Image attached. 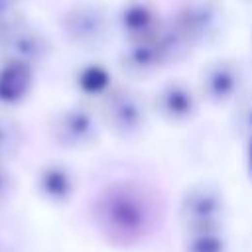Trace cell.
I'll use <instances>...</instances> for the list:
<instances>
[{"instance_id": "cell-4", "label": "cell", "mask_w": 252, "mask_h": 252, "mask_svg": "<svg viewBox=\"0 0 252 252\" xmlns=\"http://www.w3.org/2000/svg\"><path fill=\"white\" fill-rule=\"evenodd\" d=\"M222 6L217 0H183L165 24L187 49H191L219 35L222 30Z\"/></svg>"}, {"instance_id": "cell-9", "label": "cell", "mask_w": 252, "mask_h": 252, "mask_svg": "<svg viewBox=\"0 0 252 252\" xmlns=\"http://www.w3.org/2000/svg\"><path fill=\"white\" fill-rule=\"evenodd\" d=\"M242 81H244V73L238 61L219 59V61L209 63L203 69L199 85L207 100L220 104V102L232 100L238 94Z\"/></svg>"}, {"instance_id": "cell-1", "label": "cell", "mask_w": 252, "mask_h": 252, "mask_svg": "<svg viewBox=\"0 0 252 252\" xmlns=\"http://www.w3.org/2000/svg\"><path fill=\"white\" fill-rule=\"evenodd\" d=\"M65 39L81 49H102L110 39L112 20L104 4L94 0H77L73 2L59 20Z\"/></svg>"}, {"instance_id": "cell-11", "label": "cell", "mask_w": 252, "mask_h": 252, "mask_svg": "<svg viewBox=\"0 0 252 252\" xmlns=\"http://www.w3.org/2000/svg\"><path fill=\"white\" fill-rule=\"evenodd\" d=\"M154 108L167 122H183L195 114L197 100L193 91L185 83L171 81L156 91Z\"/></svg>"}, {"instance_id": "cell-18", "label": "cell", "mask_w": 252, "mask_h": 252, "mask_svg": "<svg viewBox=\"0 0 252 252\" xmlns=\"http://www.w3.org/2000/svg\"><path fill=\"white\" fill-rule=\"evenodd\" d=\"M6 16H8V14H6ZM6 16H4V18H6ZM4 18H0V26H2V22H4Z\"/></svg>"}, {"instance_id": "cell-12", "label": "cell", "mask_w": 252, "mask_h": 252, "mask_svg": "<svg viewBox=\"0 0 252 252\" xmlns=\"http://www.w3.org/2000/svg\"><path fill=\"white\" fill-rule=\"evenodd\" d=\"M33 89V69L22 63H0V104H18Z\"/></svg>"}, {"instance_id": "cell-19", "label": "cell", "mask_w": 252, "mask_h": 252, "mask_svg": "<svg viewBox=\"0 0 252 252\" xmlns=\"http://www.w3.org/2000/svg\"><path fill=\"white\" fill-rule=\"evenodd\" d=\"M246 2H252V0H246Z\"/></svg>"}, {"instance_id": "cell-6", "label": "cell", "mask_w": 252, "mask_h": 252, "mask_svg": "<svg viewBox=\"0 0 252 252\" xmlns=\"http://www.w3.org/2000/svg\"><path fill=\"white\" fill-rule=\"evenodd\" d=\"M100 118L114 136L134 138L144 130L148 120V110L144 98L136 91L114 87L102 96Z\"/></svg>"}, {"instance_id": "cell-16", "label": "cell", "mask_w": 252, "mask_h": 252, "mask_svg": "<svg viewBox=\"0 0 252 252\" xmlns=\"http://www.w3.org/2000/svg\"><path fill=\"white\" fill-rule=\"evenodd\" d=\"M16 193V177L6 163H0V209L12 201Z\"/></svg>"}, {"instance_id": "cell-8", "label": "cell", "mask_w": 252, "mask_h": 252, "mask_svg": "<svg viewBox=\"0 0 252 252\" xmlns=\"http://www.w3.org/2000/svg\"><path fill=\"white\" fill-rule=\"evenodd\" d=\"M77 187H79V181L73 167L63 161L41 163L33 177L35 195L51 207L69 205L77 193Z\"/></svg>"}, {"instance_id": "cell-14", "label": "cell", "mask_w": 252, "mask_h": 252, "mask_svg": "<svg viewBox=\"0 0 252 252\" xmlns=\"http://www.w3.org/2000/svg\"><path fill=\"white\" fill-rule=\"evenodd\" d=\"M75 81H77L79 91L89 94V96H104L112 89L110 87V73L100 63H89V65L81 67Z\"/></svg>"}, {"instance_id": "cell-3", "label": "cell", "mask_w": 252, "mask_h": 252, "mask_svg": "<svg viewBox=\"0 0 252 252\" xmlns=\"http://www.w3.org/2000/svg\"><path fill=\"white\" fill-rule=\"evenodd\" d=\"M187 45L173 33L167 24L140 41H132L120 55V65L128 75H150L159 67L181 59L187 53Z\"/></svg>"}, {"instance_id": "cell-17", "label": "cell", "mask_w": 252, "mask_h": 252, "mask_svg": "<svg viewBox=\"0 0 252 252\" xmlns=\"http://www.w3.org/2000/svg\"><path fill=\"white\" fill-rule=\"evenodd\" d=\"M248 169L252 175V138H250V146H248Z\"/></svg>"}, {"instance_id": "cell-2", "label": "cell", "mask_w": 252, "mask_h": 252, "mask_svg": "<svg viewBox=\"0 0 252 252\" xmlns=\"http://www.w3.org/2000/svg\"><path fill=\"white\" fill-rule=\"evenodd\" d=\"M51 53L49 37L41 28L22 16L8 14L0 26V61L22 63L32 69L43 63Z\"/></svg>"}, {"instance_id": "cell-15", "label": "cell", "mask_w": 252, "mask_h": 252, "mask_svg": "<svg viewBox=\"0 0 252 252\" xmlns=\"http://www.w3.org/2000/svg\"><path fill=\"white\" fill-rule=\"evenodd\" d=\"M183 252H228V240L222 230L185 232Z\"/></svg>"}, {"instance_id": "cell-5", "label": "cell", "mask_w": 252, "mask_h": 252, "mask_svg": "<svg viewBox=\"0 0 252 252\" xmlns=\"http://www.w3.org/2000/svg\"><path fill=\"white\" fill-rule=\"evenodd\" d=\"M226 219V201L222 191L213 183L191 185L179 203V222L183 232L222 230Z\"/></svg>"}, {"instance_id": "cell-10", "label": "cell", "mask_w": 252, "mask_h": 252, "mask_svg": "<svg viewBox=\"0 0 252 252\" xmlns=\"http://www.w3.org/2000/svg\"><path fill=\"white\" fill-rule=\"evenodd\" d=\"M120 32L132 41L146 39L161 28L159 12L150 0H126L116 16Z\"/></svg>"}, {"instance_id": "cell-7", "label": "cell", "mask_w": 252, "mask_h": 252, "mask_svg": "<svg viewBox=\"0 0 252 252\" xmlns=\"http://www.w3.org/2000/svg\"><path fill=\"white\" fill-rule=\"evenodd\" d=\"M47 130L53 144L65 150H85L98 140V122L83 106H69L55 112Z\"/></svg>"}, {"instance_id": "cell-13", "label": "cell", "mask_w": 252, "mask_h": 252, "mask_svg": "<svg viewBox=\"0 0 252 252\" xmlns=\"http://www.w3.org/2000/svg\"><path fill=\"white\" fill-rule=\"evenodd\" d=\"M24 146V130L20 122L10 116L0 112V163H10L22 150Z\"/></svg>"}]
</instances>
